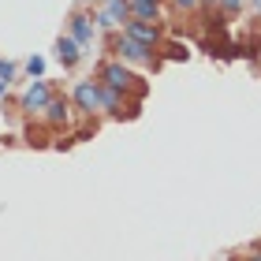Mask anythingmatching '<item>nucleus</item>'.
<instances>
[{
    "instance_id": "nucleus-6",
    "label": "nucleus",
    "mask_w": 261,
    "mask_h": 261,
    "mask_svg": "<svg viewBox=\"0 0 261 261\" xmlns=\"http://www.w3.org/2000/svg\"><path fill=\"white\" fill-rule=\"evenodd\" d=\"M53 101V90H49V82L45 79H34L30 82V90L22 93V109L27 112H45V105Z\"/></svg>"
},
{
    "instance_id": "nucleus-14",
    "label": "nucleus",
    "mask_w": 261,
    "mask_h": 261,
    "mask_svg": "<svg viewBox=\"0 0 261 261\" xmlns=\"http://www.w3.org/2000/svg\"><path fill=\"white\" fill-rule=\"evenodd\" d=\"M220 8H224V11H228V15H235V11H239V8H243V0H220Z\"/></svg>"
},
{
    "instance_id": "nucleus-5",
    "label": "nucleus",
    "mask_w": 261,
    "mask_h": 261,
    "mask_svg": "<svg viewBox=\"0 0 261 261\" xmlns=\"http://www.w3.org/2000/svg\"><path fill=\"white\" fill-rule=\"evenodd\" d=\"M97 15H86V11H71V38H75L82 49H90L93 38H97Z\"/></svg>"
},
{
    "instance_id": "nucleus-11",
    "label": "nucleus",
    "mask_w": 261,
    "mask_h": 261,
    "mask_svg": "<svg viewBox=\"0 0 261 261\" xmlns=\"http://www.w3.org/2000/svg\"><path fill=\"white\" fill-rule=\"evenodd\" d=\"M101 105H105V112H120V105H123V93H120V90H112V86H105V82H101Z\"/></svg>"
},
{
    "instance_id": "nucleus-2",
    "label": "nucleus",
    "mask_w": 261,
    "mask_h": 261,
    "mask_svg": "<svg viewBox=\"0 0 261 261\" xmlns=\"http://www.w3.org/2000/svg\"><path fill=\"white\" fill-rule=\"evenodd\" d=\"M101 82L105 86H112V90H120V93H127V90H146L142 82H135V75H130V67L123 64V60H109V64H101Z\"/></svg>"
},
{
    "instance_id": "nucleus-18",
    "label": "nucleus",
    "mask_w": 261,
    "mask_h": 261,
    "mask_svg": "<svg viewBox=\"0 0 261 261\" xmlns=\"http://www.w3.org/2000/svg\"><path fill=\"white\" fill-rule=\"evenodd\" d=\"M254 8H257V15H261V0H254Z\"/></svg>"
},
{
    "instance_id": "nucleus-1",
    "label": "nucleus",
    "mask_w": 261,
    "mask_h": 261,
    "mask_svg": "<svg viewBox=\"0 0 261 261\" xmlns=\"http://www.w3.org/2000/svg\"><path fill=\"white\" fill-rule=\"evenodd\" d=\"M112 49H116V56H120V60H127V64H142V67L157 64V53H153L149 45L135 41V38H130V34H120V38L112 41Z\"/></svg>"
},
{
    "instance_id": "nucleus-7",
    "label": "nucleus",
    "mask_w": 261,
    "mask_h": 261,
    "mask_svg": "<svg viewBox=\"0 0 261 261\" xmlns=\"http://www.w3.org/2000/svg\"><path fill=\"white\" fill-rule=\"evenodd\" d=\"M123 34H130L135 41L142 45H149V49H157L161 45V30H157V22H142V19H127L123 22Z\"/></svg>"
},
{
    "instance_id": "nucleus-16",
    "label": "nucleus",
    "mask_w": 261,
    "mask_h": 261,
    "mask_svg": "<svg viewBox=\"0 0 261 261\" xmlns=\"http://www.w3.org/2000/svg\"><path fill=\"white\" fill-rule=\"evenodd\" d=\"M4 90H8V82H4V79H0V97H4Z\"/></svg>"
},
{
    "instance_id": "nucleus-15",
    "label": "nucleus",
    "mask_w": 261,
    "mask_h": 261,
    "mask_svg": "<svg viewBox=\"0 0 261 261\" xmlns=\"http://www.w3.org/2000/svg\"><path fill=\"white\" fill-rule=\"evenodd\" d=\"M175 4H179V8H194L198 0H175Z\"/></svg>"
},
{
    "instance_id": "nucleus-9",
    "label": "nucleus",
    "mask_w": 261,
    "mask_h": 261,
    "mask_svg": "<svg viewBox=\"0 0 261 261\" xmlns=\"http://www.w3.org/2000/svg\"><path fill=\"white\" fill-rule=\"evenodd\" d=\"M45 120H49L53 127H64V123L71 120V105H67V97H56V93H53V101L45 105Z\"/></svg>"
},
{
    "instance_id": "nucleus-17",
    "label": "nucleus",
    "mask_w": 261,
    "mask_h": 261,
    "mask_svg": "<svg viewBox=\"0 0 261 261\" xmlns=\"http://www.w3.org/2000/svg\"><path fill=\"white\" fill-rule=\"evenodd\" d=\"M246 261H261V254H250V257H246Z\"/></svg>"
},
{
    "instance_id": "nucleus-3",
    "label": "nucleus",
    "mask_w": 261,
    "mask_h": 261,
    "mask_svg": "<svg viewBox=\"0 0 261 261\" xmlns=\"http://www.w3.org/2000/svg\"><path fill=\"white\" fill-rule=\"evenodd\" d=\"M71 101H75V109L79 112H105V105H101V82H93V79H82L75 82V90H71Z\"/></svg>"
},
{
    "instance_id": "nucleus-10",
    "label": "nucleus",
    "mask_w": 261,
    "mask_h": 261,
    "mask_svg": "<svg viewBox=\"0 0 261 261\" xmlns=\"http://www.w3.org/2000/svg\"><path fill=\"white\" fill-rule=\"evenodd\" d=\"M130 19L161 22V0H130Z\"/></svg>"
},
{
    "instance_id": "nucleus-4",
    "label": "nucleus",
    "mask_w": 261,
    "mask_h": 261,
    "mask_svg": "<svg viewBox=\"0 0 261 261\" xmlns=\"http://www.w3.org/2000/svg\"><path fill=\"white\" fill-rule=\"evenodd\" d=\"M127 19H130V0H101V8H97L101 30H123Z\"/></svg>"
},
{
    "instance_id": "nucleus-13",
    "label": "nucleus",
    "mask_w": 261,
    "mask_h": 261,
    "mask_svg": "<svg viewBox=\"0 0 261 261\" xmlns=\"http://www.w3.org/2000/svg\"><path fill=\"white\" fill-rule=\"evenodd\" d=\"M0 79H4V82H11V79H15V64L0 60Z\"/></svg>"
},
{
    "instance_id": "nucleus-12",
    "label": "nucleus",
    "mask_w": 261,
    "mask_h": 261,
    "mask_svg": "<svg viewBox=\"0 0 261 261\" xmlns=\"http://www.w3.org/2000/svg\"><path fill=\"white\" fill-rule=\"evenodd\" d=\"M27 75L30 79H41L45 75V60H41V56H30V60H27Z\"/></svg>"
},
{
    "instance_id": "nucleus-8",
    "label": "nucleus",
    "mask_w": 261,
    "mask_h": 261,
    "mask_svg": "<svg viewBox=\"0 0 261 261\" xmlns=\"http://www.w3.org/2000/svg\"><path fill=\"white\" fill-rule=\"evenodd\" d=\"M82 53H86V49H82V45H79L75 38H71V34L56 41V60H60L64 67H75V64L82 60Z\"/></svg>"
}]
</instances>
